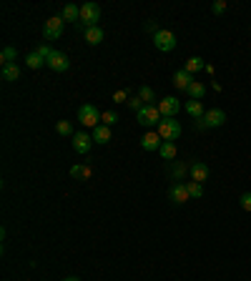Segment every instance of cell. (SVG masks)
<instances>
[{
	"label": "cell",
	"mask_w": 251,
	"mask_h": 281,
	"mask_svg": "<svg viewBox=\"0 0 251 281\" xmlns=\"http://www.w3.org/2000/svg\"><path fill=\"white\" fill-rule=\"evenodd\" d=\"M35 53H38L40 58H45V63H48V58L53 56V50H51V45H48V43H43V45H38V48H35Z\"/></svg>",
	"instance_id": "30"
},
{
	"label": "cell",
	"mask_w": 251,
	"mask_h": 281,
	"mask_svg": "<svg viewBox=\"0 0 251 281\" xmlns=\"http://www.w3.org/2000/svg\"><path fill=\"white\" fill-rule=\"evenodd\" d=\"M168 198H171L176 206H181V203L191 201V193H188L186 184H173V186L168 188Z\"/></svg>",
	"instance_id": "11"
},
{
	"label": "cell",
	"mask_w": 251,
	"mask_h": 281,
	"mask_svg": "<svg viewBox=\"0 0 251 281\" xmlns=\"http://www.w3.org/2000/svg\"><path fill=\"white\" fill-rule=\"evenodd\" d=\"M188 98H191V100H201V98H204V93H206V88H204V83H201V81H193V83H191V86H188Z\"/></svg>",
	"instance_id": "21"
},
{
	"label": "cell",
	"mask_w": 251,
	"mask_h": 281,
	"mask_svg": "<svg viewBox=\"0 0 251 281\" xmlns=\"http://www.w3.org/2000/svg\"><path fill=\"white\" fill-rule=\"evenodd\" d=\"M26 65H28V68H40V65H45V58H40V56L33 50L31 56L26 58Z\"/></svg>",
	"instance_id": "27"
},
{
	"label": "cell",
	"mask_w": 251,
	"mask_h": 281,
	"mask_svg": "<svg viewBox=\"0 0 251 281\" xmlns=\"http://www.w3.org/2000/svg\"><path fill=\"white\" fill-rule=\"evenodd\" d=\"M98 18H101V8L95 3H83L81 5V28H93L98 25Z\"/></svg>",
	"instance_id": "3"
},
{
	"label": "cell",
	"mask_w": 251,
	"mask_h": 281,
	"mask_svg": "<svg viewBox=\"0 0 251 281\" xmlns=\"http://www.w3.org/2000/svg\"><path fill=\"white\" fill-rule=\"evenodd\" d=\"M154 45L161 53H171L176 48V35L171 31H156L154 33Z\"/></svg>",
	"instance_id": "6"
},
{
	"label": "cell",
	"mask_w": 251,
	"mask_h": 281,
	"mask_svg": "<svg viewBox=\"0 0 251 281\" xmlns=\"http://www.w3.org/2000/svg\"><path fill=\"white\" fill-rule=\"evenodd\" d=\"M158 136L163 138V141H171V143H176V138L181 136V123L176 121V118H163L161 123H158Z\"/></svg>",
	"instance_id": "2"
},
{
	"label": "cell",
	"mask_w": 251,
	"mask_h": 281,
	"mask_svg": "<svg viewBox=\"0 0 251 281\" xmlns=\"http://www.w3.org/2000/svg\"><path fill=\"white\" fill-rule=\"evenodd\" d=\"M70 176H73V178H83V176H86V166L76 163V166L70 168Z\"/></svg>",
	"instance_id": "33"
},
{
	"label": "cell",
	"mask_w": 251,
	"mask_h": 281,
	"mask_svg": "<svg viewBox=\"0 0 251 281\" xmlns=\"http://www.w3.org/2000/svg\"><path fill=\"white\" fill-rule=\"evenodd\" d=\"M91 146H93V138H91L86 131H78V133L73 136V151H76V154H83V156H86V154L91 151Z\"/></svg>",
	"instance_id": "9"
},
{
	"label": "cell",
	"mask_w": 251,
	"mask_h": 281,
	"mask_svg": "<svg viewBox=\"0 0 251 281\" xmlns=\"http://www.w3.org/2000/svg\"><path fill=\"white\" fill-rule=\"evenodd\" d=\"M15 58H18V50H15L13 45H5V48H3V53H0V61H3V65L15 63Z\"/></svg>",
	"instance_id": "23"
},
{
	"label": "cell",
	"mask_w": 251,
	"mask_h": 281,
	"mask_svg": "<svg viewBox=\"0 0 251 281\" xmlns=\"http://www.w3.org/2000/svg\"><path fill=\"white\" fill-rule=\"evenodd\" d=\"M193 81H196V78H193V75H191V73H186V70H184V68H181V70H176V73H173V86H176V88H179V91H188V86H191V83H193Z\"/></svg>",
	"instance_id": "14"
},
{
	"label": "cell",
	"mask_w": 251,
	"mask_h": 281,
	"mask_svg": "<svg viewBox=\"0 0 251 281\" xmlns=\"http://www.w3.org/2000/svg\"><path fill=\"white\" fill-rule=\"evenodd\" d=\"M158 154H161V158H166V161H173V158H176V143L163 141L161 148H158Z\"/></svg>",
	"instance_id": "22"
},
{
	"label": "cell",
	"mask_w": 251,
	"mask_h": 281,
	"mask_svg": "<svg viewBox=\"0 0 251 281\" xmlns=\"http://www.w3.org/2000/svg\"><path fill=\"white\" fill-rule=\"evenodd\" d=\"M101 123L108 125V128H111V125H116V123H118V113H116V111H106V113H103V121H101Z\"/></svg>",
	"instance_id": "28"
},
{
	"label": "cell",
	"mask_w": 251,
	"mask_h": 281,
	"mask_svg": "<svg viewBox=\"0 0 251 281\" xmlns=\"http://www.w3.org/2000/svg\"><path fill=\"white\" fill-rule=\"evenodd\" d=\"M51 70H56V73H65L68 68H70V61H68V56L65 53H61V50H53V56L48 58V63H45Z\"/></svg>",
	"instance_id": "10"
},
{
	"label": "cell",
	"mask_w": 251,
	"mask_h": 281,
	"mask_svg": "<svg viewBox=\"0 0 251 281\" xmlns=\"http://www.w3.org/2000/svg\"><path fill=\"white\" fill-rule=\"evenodd\" d=\"M56 131H58L61 136H70V138L76 136V133H73V125H70V121H58V123H56Z\"/></svg>",
	"instance_id": "25"
},
{
	"label": "cell",
	"mask_w": 251,
	"mask_h": 281,
	"mask_svg": "<svg viewBox=\"0 0 251 281\" xmlns=\"http://www.w3.org/2000/svg\"><path fill=\"white\" fill-rule=\"evenodd\" d=\"M158 111H161V116H163V118H176V116H179V111H181V103H179L173 95H166V98H161V100H158Z\"/></svg>",
	"instance_id": "8"
},
{
	"label": "cell",
	"mask_w": 251,
	"mask_h": 281,
	"mask_svg": "<svg viewBox=\"0 0 251 281\" xmlns=\"http://www.w3.org/2000/svg\"><path fill=\"white\" fill-rule=\"evenodd\" d=\"M63 281H81V279H76V276H68V279H63Z\"/></svg>",
	"instance_id": "36"
},
{
	"label": "cell",
	"mask_w": 251,
	"mask_h": 281,
	"mask_svg": "<svg viewBox=\"0 0 251 281\" xmlns=\"http://www.w3.org/2000/svg\"><path fill=\"white\" fill-rule=\"evenodd\" d=\"M83 38H86V43H88V45H98V43H103V31H101L98 25L86 28V31H83Z\"/></svg>",
	"instance_id": "17"
},
{
	"label": "cell",
	"mask_w": 251,
	"mask_h": 281,
	"mask_svg": "<svg viewBox=\"0 0 251 281\" xmlns=\"http://www.w3.org/2000/svg\"><path fill=\"white\" fill-rule=\"evenodd\" d=\"M78 121L86 125V128H95V125H101V121H103V113L95 108L93 103H83L78 108Z\"/></svg>",
	"instance_id": "1"
},
{
	"label": "cell",
	"mask_w": 251,
	"mask_h": 281,
	"mask_svg": "<svg viewBox=\"0 0 251 281\" xmlns=\"http://www.w3.org/2000/svg\"><path fill=\"white\" fill-rule=\"evenodd\" d=\"M3 78H5L8 83H13V81H18V78H20V68H18V63H10V65H3Z\"/></svg>",
	"instance_id": "20"
},
{
	"label": "cell",
	"mask_w": 251,
	"mask_h": 281,
	"mask_svg": "<svg viewBox=\"0 0 251 281\" xmlns=\"http://www.w3.org/2000/svg\"><path fill=\"white\" fill-rule=\"evenodd\" d=\"M184 70L186 73H198V70H206V63H204V58H198V56H193V58H188L186 65H184Z\"/></svg>",
	"instance_id": "19"
},
{
	"label": "cell",
	"mask_w": 251,
	"mask_h": 281,
	"mask_svg": "<svg viewBox=\"0 0 251 281\" xmlns=\"http://www.w3.org/2000/svg\"><path fill=\"white\" fill-rule=\"evenodd\" d=\"M239 206H241L244 211H251V191H246V193L239 198Z\"/></svg>",
	"instance_id": "32"
},
{
	"label": "cell",
	"mask_w": 251,
	"mask_h": 281,
	"mask_svg": "<svg viewBox=\"0 0 251 281\" xmlns=\"http://www.w3.org/2000/svg\"><path fill=\"white\" fill-rule=\"evenodd\" d=\"M186 188H188V193H191V198H201V196H204V186L196 184V181H188Z\"/></svg>",
	"instance_id": "26"
},
{
	"label": "cell",
	"mask_w": 251,
	"mask_h": 281,
	"mask_svg": "<svg viewBox=\"0 0 251 281\" xmlns=\"http://www.w3.org/2000/svg\"><path fill=\"white\" fill-rule=\"evenodd\" d=\"M113 100H116V103H121V100L128 103V91H116V93H113Z\"/></svg>",
	"instance_id": "35"
},
{
	"label": "cell",
	"mask_w": 251,
	"mask_h": 281,
	"mask_svg": "<svg viewBox=\"0 0 251 281\" xmlns=\"http://www.w3.org/2000/svg\"><path fill=\"white\" fill-rule=\"evenodd\" d=\"M223 123H226V113L219 111V108L206 111V113H204V118H201V121H196V125H198L201 131H206V128H221Z\"/></svg>",
	"instance_id": "5"
},
{
	"label": "cell",
	"mask_w": 251,
	"mask_h": 281,
	"mask_svg": "<svg viewBox=\"0 0 251 281\" xmlns=\"http://www.w3.org/2000/svg\"><path fill=\"white\" fill-rule=\"evenodd\" d=\"M186 113L191 116V118L201 121V118H204V113H206V111H204V103H201V100H188V103H186Z\"/></svg>",
	"instance_id": "18"
},
{
	"label": "cell",
	"mask_w": 251,
	"mask_h": 281,
	"mask_svg": "<svg viewBox=\"0 0 251 281\" xmlns=\"http://www.w3.org/2000/svg\"><path fill=\"white\" fill-rule=\"evenodd\" d=\"M136 118H138V123L146 125V128H151V125H156L163 121V116H161V111H158V106H143L138 113H136Z\"/></svg>",
	"instance_id": "4"
},
{
	"label": "cell",
	"mask_w": 251,
	"mask_h": 281,
	"mask_svg": "<svg viewBox=\"0 0 251 281\" xmlns=\"http://www.w3.org/2000/svg\"><path fill=\"white\" fill-rule=\"evenodd\" d=\"M143 106H146V103H143L138 95H131V98H128V108H131V111H136V113H138Z\"/></svg>",
	"instance_id": "29"
},
{
	"label": "cell",
	"mask_w": 251,
	"mask_h": 281,
	"mask_svg": "<svg viewBox=\"0 0 251 281\" xmlns=\"http://www.w3.org/2000/svg\"><path fill=\"white\" fill-rule=\"evenodd\" d=\"M171 173H173V178H176V181H181V178H184V173H186V166H184V163H176V166L171 168Z\"/></svg>",
	"instance_id": "31"
},
{
	"label": "cell",
	"mask_w": 251,
	"mask_h": 281,
	"mask_svg": "<svg viewBox=\"0 0 251 281\" xmlns=\"http://www.w3.org/2000/svg\"><path fill=\"white\" fill-rule=\"evenodd\" d=\"M63 25H65V20H63L61 15L48 18L45 25H43V38H45V40H58L63 35Z\"/></svg>",
	"instance_id": "7"
},
{
	"label": "cell",
	"mask_w": 251,
	"mask_h": 281,
	"mask_svg": "<svg viewBox=\"0 0 251 281\" xmlns=\"http://www.w3.org/2000/svg\"><path fill=\"white\" fill-rule=\"evenodd\" d=\"M211 13H214V15H221V13H226V3H223V0H216V3L211 5Z\"/></svg>",
	"instance_id": "34"
},
{
	"label": "cell",
	"mask_w": 251,
	"mask_h": 281,
	"mask_svg": "<svg viewBox=\"0 0 251 281\" xmlns=\"http://www.w3.org/2000/svg\"><path fill=\"white\" fill-rule=\"evenodd\" d=\"M188 173H191V181L204 184V181L209 178V166H206L204 161H193V163H191V168H188Z\"/></svg>",
	"instance_id": "12"
},
{
	"label": "cell",
	"mask_w": 251,
	"mask_h": 281,
	"mask_svg": "<svg viewBox=\"0 0 251 281\" xmlns=\"http://www.w3.org/2000/svg\"><path fill=\"white\" fill-rule=\"evenodd\" d=\"M91 138H93V143H98V146H106L108 141H111V128L108 125H95L93 133H91Z\"/></svg>",
	"instance_id": "16"
},
{
	"label": "cell",
	"mask_w": 251,
	"mask_h": 281,
	"mask_svg": "<svg viewBox=\"0 0 251 281\" xmlns=\"http://www.w3.org/2000/svg\"><path fill=\"white\" fill-rule=\"evenodd\" d=\"M138 98H141V100H143V103H146V106H154V103H151V100H154V98H156V95H154V91H151V88H148V86H141V91H138Z\"/></svg>",
	"instance_id": "24"
},
{
	"label": "cell",
	"mask_w": 251,
	"mask_h": 281,
	"mask_svg": "<svg viewBox=\"0 0 251 281\" xmlns=\"http://www.w3.org/2000/svg\"><path fill=\"white\" fill-rule=\"evenodd\" d=\"M61 18L65 20V23H81V8H78V5H73V3L63 5Z\"/></svg>",
	"instance_id": "15"
},
{
	"label": "cell",
	"mask_w": 251,
	"mask_h": 281,
	"mask_svg": "<svg viewBox=\"0 0 251 281\" xmlns=\"http://www.w3.org/2000/svg\"><path fill=\"white\" fill-rule=\"evenodd\" d=\"M161 143H163V138L158 136V131H148V133L141 138V148H143V151H158Z\"/></svg>",
	"instance_id": "13"
}]
</instances>
